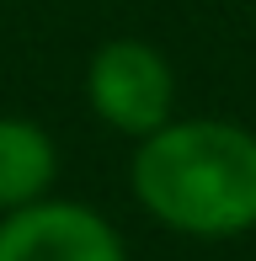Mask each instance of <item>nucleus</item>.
Instances as JSON below:
<instances>
[{
  "instance_id": "1",
  "label": "nucleus",
  "mask_w": 256,
  "mask_h": 261,
  "mask_svg": "<svg viewBox=\"0 0 256 261\" xmlns=\"http://www.w3.org/2000/svg\"><path fill=\"white\" fill-rule=\"evenodd\" d=\"M134 187L171 229L240 234L256 224V139L235 123L155 128L134 155Z\"/></svg>"
},
{
  "instance_id": "2",
  "label": "nucleus",
  "mask_w": 256,
  "mask_h": 261,
  "mask_svg": "<svg viewBox=\"0 0 256 261\" xmlns=\"http://www.w3.org/2000/svg\"><path fill=\"white\" fill-rule=\"evenodd\" d=\"M91 107L123 134H155L171 117V69L149 43L118 38L91 59Z\"/></svg>"
},
{
  "instance_id": "3",
  "label": "nucleus",
  "mask_w": 256,
  "mask_h": 261,
  "mask_svg": "<svg viewBox=\"0 0 256 261\" xmlns=\"http://www.w3.org/2000/svg\"><path fill=\"white\" fill-rule=\"evenodd\" d=\"M0 261H123V245L91 208L38 203L0 229Z\"/></svg>"
},
{
  "instance_id": "4",
  "label": "nucleus",
  "mask_w": 256,
  "mask_h": 261,
  "mask_svg": "<svg viewBox=\"0 0 256 261\" xmlns=\"http://www.w3.org/2000/svg\"><path fill=\"white\" fill-rule=\"evenodd\" d=\"M54 181V144L43 128L0 117V208H27Z\"/></svg>"
}]
</instances>
